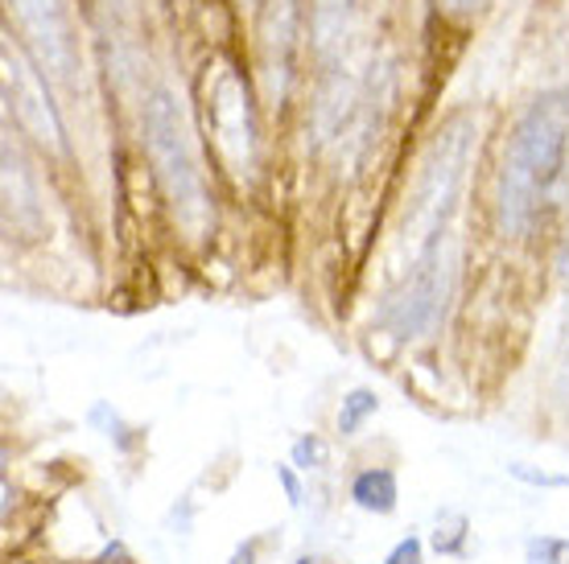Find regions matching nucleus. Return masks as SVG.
<instances>
[{
    "label": "nucleus",
    "mask_w": 569,
    "mask_h": 564,
    "mask_svg": "<svg viewBox=\"0 0 569 564\" xmlns=\"http://www.w3.org/2000/svg\"><path fill=\"white\" fill-rule=\"evenodd\" d=\"M569 149V91H545L528 103L499 173V223L525 231L532 214L553 194Z\"/></svg>",
    "instance_id": "1"
},
{
    "label": "nucleus",
    "mask_w": 569,
    "mask_h": 564,
    "mask_svg": "<svg viewBox=\"0 0 569 564\" xmlns=\"http://www.w3.org/2000/svg\"><path fill=\"white\" fill-rule=\"evenodd\" d=\"M144 144H149L157 182L170 198L178 223L186 231H202V223H207V185H202L199 157H194V141H190L186 108L170 87H157L144 103Z\"/></svg>",
    "instance_id": "2"
},
{
    "label": "nucleus",
    "mask_w": 569,
    "mask_h": 564,
    "mask_svg": "<svg viewBox=\"0 0 569 564\" xmlns=\"http://www.w3.org/2000/svg\"><path fill=\"white\" fill-rule=\"evenodd\" d=\"M202 103H207V132L219 161L231 173H248L257 161V124H252V103L248 87L236 74L231 62H211L202 74Z\"/></svg>",
    "instance_id": "3"
},
{
    "label": "nucleus",
    "mask_w": 569,
    "mask_h": 564,
    "mask_svg": "<svg viewBox=\"0 0 569 564\" xmlns=\"http://www.w3.org/2000/svg\"><path fill=\"white\" fill-rule=\"evenodd\" d=\"M470 144H475L470 120H455L433 141V153L426 161V178H421V190H417L413 219H409L426 243H438L446 235V219L455 211V198L462 190V178H467Z\"/></svg>",
    "instance_id": "4"
},
{
    "label": "nucleus",
    "mask_w": 569,
    "mask_h": 564,
    "mask_svg": "<svg viewBox=\"0 0 569 564\" xmlns=\"http://www.w3.org/2000/svg\"><path fill=\"white\" fill-rule=\"evenodd\" d=\"M441 296H446V255H441V240L421 248V260L413 264L405 289L397 293V301L388 305V325L397 330L400 339L421 334L433 313H438Z\"/></svg>",
    "instance_id": "5"
},
{
    "label": "nucleus",
    "mask_w": 569,
    "mask_h": 564,
    "mask_svg": "<svg viewBox=\"0 0 569 564\" xmlns=\"http://www.w3.org/2000/svg\"><path fill=\"white\" fill-rule=\"evenodd\" d=\"M4 99H9V112L17 115L21 132H29L38 144L62 153L67 141H62V124H58V112L50 108V95H46L42 79L29 71L21 58H13L4 50Z\"/></svg>",
    "instance_id": "6"
},
{
    "label": "nucleus",
    "mask_w": 569,
    "mask_h": 564,
    "mask_svg": "<svg viewBox=\"0 0 569 564\" xmlns=\"http://www.w3.org/2000/svg\"><path fill=\"white\" fill-rule=\"evenodd\" d=\"M13 4L17 21L26 29V42L33 46V54L46 71L67 79L74 71V46L71 29L62 17V0H9Z\"/></svg>",
    "instance_id": "7"
},
{
    "label": "nucleus",
    "mask_w": 569,
    "mask_h": 564,
    "mask_svg": "<svg viewBox=\"0 0 569 564\" xmlns=\"http://www.w3.org/2000/svg\"><path fill=\"white\" fill-rule=\"evenodd\" d=\"M351 498H356L363 511H376V515H388L397 507V479L392 470H363L356 482H351Z\"/></svg>",
    "instance_id": "8"
},
{
    "label": "nucleus",
    "mask_w": 569,
    "mask_h": 564,
    "mask_svg": "<svg viewBox=\"0 0 569 564\" xmlns=\"http://www.w3.org/2000/svg\"><path fill=\"white\" fill-rule=\"evenodd\" d=\"M376 409H380V400H376L371 392H363V387H359V392H351L347 400H342V409H339V433H359V424L368 421Z\"/></svg>",
    "instance_id": "9"
},
{
    "label": "nucleus",
    "mask_w": 569,
    "mask_h": 564,
    "mask_svg": "<svg viewBox=\"0 0 569 564\" xmlns=\"http://www.w3.org/2000/svg\"><path fill=\"white\" fill-rule=\"evenodd\" d=\"M528 561L532 564H569V540H528Z\"/></svg>",
    "instance_id": "10"
},
{
    "label": "nucleus",
    "mask_w": 569,
    "mask_h": 564,
    "mask_svg": "<svg viewBox=\"0 0 569 564\" xmlns=\"http://www.w3.org/2000/svg\"><path fill=\"white\" fill-rule=\"evenodd\" d=\"M512 474L520 482H528V486H569V474H545V470H532L525 462H516Z\"/></svg>",
    "instance_id": "11"
},
{
    "label": "nucleus",
    "mask_w": 569,
    "mask_h": 564,
    "mask_svg": "<svg viewBox=\"0 0 569 564\" xmlns=\"http://www.w3.org/2000/svg\"><path fill=\"white\" fill-rule=\"evenodd\" d=\"M293 457H298V466H322V462H327V445H322V441L318 437H301L298 445H293Z\"/></svg>",
    "instance_id": "12"
},
{
    "label": "nucleus",
    "mask_w": 569,
    "mask_h": 564,
    "mask_svg": "<svg viewBox=\"0 0 569 564\" xmlns=\"http://www.w3.org/2000/svg\"><path fill=\"white\" fill-rule=\"evenodd\" d=\"M385 564H421V540H400Z\"/></svg>",
    "instance_id": "13"
},
{
    "label": "nucleus",
    "mask_w": 569,
    "mask_h": 564,
    "mask_svg": "<svg viewBox=\"0 0 569 564\" xmlns=\"http://www.w3.org/2000/svg\"><path fill=\"white\" fill-rule=\"evenodd\" d=\"M483 0H446V9H455V13H470V9H479Z\"/></svg>",
    "instance_id": "14"
},
{
    "label": "nucleus",
    "mask_w": 569,
    "mask_h": 564,
    "mask_svg": "<svg viewBox=\"0 0 569 564\" xmlns=\"http://www.w3.org/2000/svg\"><path fill=\"white\" fill-rule=\"evenodd\" d=\"M281 482H284V491H289V498H293V503H298V498H301V491H298V482H293V474H289V470H281Z\"/></svg>",
    "instance_id": "15"
},
{
    "label": "nucleus",
    "mask_w": 569,
    "mask_h": 564,
    "mask_svg": "<svg viewBox=\"0 0 569 564\" xmlns=\"http://www.w3.org/2000/svg\"><path fill=\"white\" fill-rule=\"evenodd\" d=\"M566 400H569V354H566Z\"/></svg>",
    "instance_id": "16"
},
{
    "label": "nucleus",
    "mask_w": 569,
    "mask_h": 564,
    "mask_svg": "<svg viewBox=\"0 0 569 564\" xmlns=\"http://www.w3.org/2000/svg\"><path fill=\"white\" fill-rule=\"evenodd\" d=\"M298 564H327V561H310V556H306V561H298Z\"/></svg>",
    "instance_id": "17"
}]
</instances>
